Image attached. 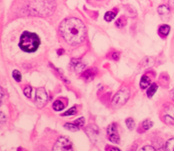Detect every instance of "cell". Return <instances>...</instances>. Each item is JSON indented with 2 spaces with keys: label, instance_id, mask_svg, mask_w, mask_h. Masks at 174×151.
Listing matches in <instances>:
<instances>
[{
  "label": "cell",
  "instance_id": "6da1fadb",
  "mask_svg": "<svg viewBox=\"0 0 174 151\" xmlns=\"http://www.w3.org/2000/svg\"><path fill=\"white\" fill-rule=\"evenodd\" d=\"M59 33L64 41L71 44L82 43L86 37V27L82 21L75 17L66 18L59 26Z\"/></svg>",
  "mask_w": 174,
  "mask_h": 151
},
{
  "label": "cell",
  "instance_id": "7a4b0ae2",
  "mask_svg": "<svg viewBox=\"0 0 174 151\" xmlns=\"http://www.w3.org/2000/svg\"><path fill=\"white\" fill-rule=\"evenodd\" d=\"M39 36L31 32H24L19 41V47L26 53H34L38 49L40 45Z\"/></svg>",
  "mask_w": 174,
  "mask_h": 151
},
{
  "label": "cell",
  "instance_id": "3957f363",
  "mask_svg": "<svg viewBox=\"0 0 174 151\" xmlns=\"http://www.w3.org/2000/svg\"><path fill=\"white\" fill-rule=\"evenodd\" d=\"M130 98V90L128 87H122L117 93L114 95L113 101H112V106L114 109H119L122 106H123Z\"/></svg>",
  "mask_w": 174,
  "mask_h": 151
},
{
  "label": "cell",
  "instance_id": "277c9868",
  "mask_svg": "<svg viewBox=\"0 0 174 151\" xmlns=\"http://www.w3.org/2000/svg\"><path fill=\"white\" fill-rule=\"evenodd\" d=\"M73 145L72 142L66 137H61L58 139V140L55 142L53 150L61 151V150H72Z\"/></svg>",
  "mask_w": 174,
  "mask_h": 151
},
{
  "label": "cell",
  "instance_id": "5b68a950",
  "mask_svg": "<svg viewBox=\"0 0 174 151\" xmlns=\"http://www.w3.org/2000/svg\"><path fill=\"white\" fill-rule=\"evenodd\" d=\"M48 101V94L44 88H38L35 94V105L37 108L42 109Z\"/></svg>",
  "mask_w": 174,
  "mask_h": 151
},
{
  "label": "cell",
  "instance_id": "8992f818",
  "mask_svg": "<svg viewBox=\"0 0 174 151\" xmlns=\"http://www.w3.org/2000/svg\"><path fill=\"white\" fill-rule=\"evenodd\" d=\"M107 137H108V140L113 143L118 144L120 142V137L118 135V131H117V128H116L115 123H113V124L108 126V128H107Z\"/></svg>",
  "mask_w": 174,
  "mask_h": 151
},
{
  "label": "cell",
  "instance_id": "52a82bcc",
  "mask_svg": "<svg viewBox=\"0 0 174 151\" xmlns=\"http://www.w3.org/2000/svg\"><path fill=\"white\" fill-rule=\"evenodd\" d=\"M84 64L82 63V62L80 60H77V59H72L71 60V67L74 71L76 72H80L84 69Z\"/></svg>",
  "mask_w": 174,
  "mask_h": 151
},
{
  "label": "cell",
  "instance_id": "ba28073f",
  "mask_svg": "<svg viewBox=\"0 0 174 151\" xmlns=\"http://www.w3.org/2000/svg\"><path fill=\"white\" fill-rule=\"evenodd\" d=\"M96 72L97 71L95 69H90V70H87L86 71H84L82 73V78L85 80V81H92V79L94 78V76L96 75Z\"/></svg>",
  "mask_w": 174,
  "mask_h": 151
},
{
  "label": "cell",
  "instance_id": "9c48e42d",
  "mask_svg": "<svg viewBox=\"0 0 174 151\" xmlns=\"http://www.w3.org/2000/svg\"><path fill=\"white\" fill-rule=\"evenodd\" d=\"M151 84V79L150 77H148L147 75H143L141 79V81H140V86L143 90H145L147 87H149Z\"/></svg>",
  "mask_w": 174,
  "mask_h": 151
},
{
  "label": "cell",
  "instance_id": "30bf717a",
  "mask_svg": "<svg viewBox=\"0 0 174 151\" xmlns=\"http://www.w3.org/2000/svg\"><path fill=\"white\" fill-rule=\"evenodd\" d=\"M158 13L162 17H165V16H170V8L167 7L166 6H160L158 7Z\"/></svg>",
  "mask_w": 174,
  "mask_h": 151
},
{
  "label": "cell",
  "instance_id": "8fae6325",
  "mask_svg": "<svg viewBox=\"0 0 174 151\" xmlns=\"http://www.w3.org/2000/svg\"><path fill=\"white\" fill-rule=\"evenodd\" d=\"M170 31H171V27H170L168 25H161L160 28H159V34H160V35H162V37H165V36H167V35L169 34Z\"/></svg>",
  "mask_w": 174,
  "mask_h": 151
},
{
  "label": "cell",
  "instance_id": "7c38bea8",
  "mask_svg": "<svg viewBox=\"0 0 174 151\" xmlns=\"http://www.w3.org/2000/svg\"><path fill=\"white\" fill-rule=\"evenodd\" d=\"M157 90H158L157 84H156V83H153V84L149 87V89H148V91H147V96H148L149 98H152L154 94H155V92L157 91Z\"/></svg>",
  "mask_w": 174,
  "mask_h": 151
},
{
  "label": "cell",
  "instance_id": "4fadbf2b",
  "mask_svg": "<svg viewBox=\"0 0 174 151\" xmlns=\"http://www.w3.org/2000/svg\"><path fill=\"white\" fill-rule=\"evenodd\" d=\"M64 106H65V105H64L61 101H59V100L55 101L54 102V104H53V108H54V110L56 111H63V110L64 109Z\"/></svg>",
  "mask_w": 174,
  "mask_h": 151
},
{
  "label": "cell",
  "instance_id": "5bb4252c",
  "mask_svg": "<svg viewBox=\"0 0 174 151\" xmlns=\"http://www.w3.org/2000/svg\"><path fill=\"white\" fill-rule=\"evenodd\" d=\"M115 16H116V14L114 12H113V11H108L104 15V19H105V21H107V22H111V21H113L115 18Z\"/></svg>",
  "mask_w": 174,
  "mask_h": 151
},
{
  "label": "cell",
  "instance_id": "9a60e30c",
  "mask_svg": "<svg viewBox=\"0 0 174 151\" xmlns=\"http://www.w3.org/2000/svg\"><path fill=\"white\" fill-rule=\"evenodd\" d=\"M126 24H127V20H126V18H125L124 16L120 17L118 20L116 21V23H115L116 26H117V27H120V28L124 27V26L126 25Z\"/></svg>",
  "mask_w": 174,
  "mask_h": 151
},
{
  "label": "cell",
  "instance_id": "2e32d148",
  "mask_svg": "<svg viewBox=\"0 0 174 151\" xmlns=\"http://www.w3.org/2000/svg\"><path fill=\"white\" fill-rule=\"evenodd\" d=\"M165 149L169 151H174V139H171L167 141L165 145Z\"/></svg>",
  "mask_w": 174,
  "mask_h": 151
},
{
  "label": "cell",
  "instance_id": "e0dca14e",
  "mask_svg": "<svg viewBox=\"0 0 174 151\" xmlns=\"http://www.w3.org/2000/svg\"><path fill=\"white\" fill-rule=\"evenodd\" d=\"M64 128L71 131H77L79 130V129H80V128H79L77 125H75L74 123H66V124L64 125Z\"/></svg>",
  "mask_w": 174,
  "mask_h": 151
},
{
  "label": "cell",
  "instance_id": "ac0fdd59",
  "mask_svg": "<svg viewBox=\"0 0 174 151\" xmlns=\"http://www.w3.org/2000/svg\"><path fill=\"white\" fill-rule=\"evenodd\" d=\"M164 111H165V113H166L167 115L172 117L174 119V106H172V105H169L168 107L165 108Z\"/></svg>",
  "mask_w": 174,
  "mask_h": 151
},
{
  "label": "cell",
  "instance_id": "d6986e66",
  "mask_svg": "<svg viewBox=\"0 0 174 151\" xmlns=\"http://www.w3.org/2000/svg\"><path fill=\"white\" fill-rule=\"evenodd\" d=\"M153 121H150V120H146L143 122V128L144 130H149L153 127Z\"/></svg>",
  "mask_w": 174,
  "mask_h": 151
},
{
  "label": "cell",
  "instance_id": "ffe728a7",
  "mask_svg": "<svg viewBox=\"0 0 174 151\" xmlns=\"http://www.w3.org/2000/svg\"><path fill=\"white\" fill-rule=\"evenodd\" d=\"M126 126H127V128L130 130H133V129H134V127H135V122L133 121L132 118H129V119H127L126 121Z\"/></svg>",
  "mask_w": 174,
  "mask_h": 151
},
{
  "label": "cell",
  "instance_id": "44dd1931",
  "mask_svg": "<svg viewBox=\"0 0 174 151\" xmlns=\"http://www.w3.org/2000/svg\"><path fill=\"white\" fill-rule=\"evenodd\" d=\"M76 108L75 107H73L71 109H69L68 111H66L64 113H63L62 114V116H63V117H66V116H72V115H74L75 113H76Z\"/></svg>",
  "mask_w": 174,
  "mask_h": 151
},
{
  "label": "cell",
  "instance_id": "7402d4cb",
  "mask_svg": "<svg viewBox=\"0 0 174 151\" xmlns=\"http://www.w3.org/2000/svg\"><path fill=\"white\" fill-rule=\"evenodd\" d=\"M13 78H14L16 81L19 82V81H21V79H22V75H21L20 71L17 70L13 71Z\"/></svg>",
  "mask_w": 174,
  "mask_h": 151
},
{
  "label": "cell",
  "instance_id": "603a6c76",
  "mask_svg": "<svg viewBox=\"0 0 174 151\" xmlns=\"http://www.w3.org/2000/svg\"><path fill=\"white\" fill-rule=\"evenodd\" d=\"M163 121H165L167 124H169V125H174V119L172 117L167 115V114L163 116Z\"/></svg>",
  "mask_w": 174,
  "mask_h": 151
},
{
  "label": "cell",
  "instance_id": "cb8c5ba5",
  "mask_svg": "<svg viewBox=\"0 0 174 151\" xmlns=\"http://www.w3.org/2000/svg\"><path fill=\"white\" fill-rule=\"evenodd\" d=\"M24 93H25V95H26L27 98H30L31 93H32V87H31V86H26V87L24 89Z\"/></svg>",
  "mask_w": 174,
  "mask_h": 151
},
{
  "label": "cell",
  "instance_id": "d4e9b609",
  "mask_svg": "<svg viewBox=\"0 0 174 151\" xmlns=\"http://www.w3.org/2000/svg\"><path fill=\"white\" fill-rule=\"evenodd\" d=\"M75 125H77L79 128H81L82 126H83V124H84V119L83 118H79V119H77L76 121H74V122H73Z\"/></svg>",
  "mask_w": 174,
  "mask_h": 151
},
{
  "label": "cell",
  "instance_id": "484cf974",
  "mask_svg": "<svg viewBox=\"0 0 174 151\" xmlns=\"http://www.w3.org/2000/svg\"><path fill=\"white\" fill-rule=\"evenodd\" d=\"M7 121V117L4 113L0 112V125H2L3 123H5Z\"/></svg>",
  "mask_w": 174,
  "mask_h": 151
},
{
  "label": "cell",
  "instance_id": "4316f807",
  "mask_svg": "<svg viewBox=\"0 0 174 151\" xmlns=\"http://www.w3.org/2000/svg\"><path fill=\"white\" fill-rule=\"evenodd\" d=\"M3 98H4V90L2 89V87H0V105L2 103Z\"/></svg>",
  "mask_w": 174,
  "mask_h": 151
},
{
  "label": "cell",
  "instance_id": "83f0119b",
  "mask_svg": "<svg viewBox=\"0 0 174 151\" xmlns=\"http://www.w3.org/2000/svg\"><path fill=\"white\" fill-rule=\"evenodd\" d=\"M142 150H155V149L153 147H150V146H146L142 149Z\"/></svg>",
  "mask_w": 174,
  "mask_h": 151
},
{
  "label": "cell",
  "instance_id": "f1b7e54d",
  "mask_svg": "<svg viewBox=\"0 0 174 151\" xmlns=\"http://www.w3.org/2000/svg\"><path fill=\"white\" fill-rule=\"evenodd\" d=\"M169 7L171 9H174V0H169Z\"/></svg>",
  "mask_w": 174,
  "mask_h": 151
},
{
  "label": "cell",
  "instance_id": "f546056e",
  "mask_svg": "<svg viewBox=\"0 0 174 151\" xmlns=\"http://www.w3.org/2000/svg\"><path fill=\"white\" fill-rule=\"evenodd\" d=\"M112 57H113L114 60H118L119 59V54L117 53H114L113 55H112Z\"/></svg>",
  "mask_w": 174,
  "mask_h": 151
},
{
  "label": "cell",
  "instance_id": "4dcf8cb0",
  "mask_svg": "<svg viewBox=\"0 0 174 151\" xmlns=\"http://www.w3.org/2000/svg\"><path fill=\"white\" fill-rule=\"evenodd\" d=\"M172 99H174V90H172Z\"/></svg>",
  "mask_w": 174,
  "mask_h": 151
}]
</instances>
